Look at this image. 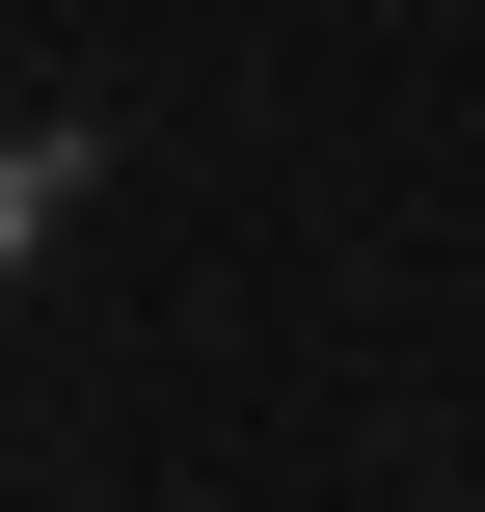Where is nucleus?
Returning <instances> with one entry per match:
<instances>
[{
  "label": "nucleus",
  "mask_w": 485,
  "mask_h": 512,
  "mask_svg": "<svg viewBox=\"0 0 485 512\" xmlns=\"http://www.w3.org/2000/svg\"><path fill=\"white\" fill-rule=\"evenodd\" d=\"M54 216H81V162H54V135H0V270H27Z\"/></svg>",
  "instance_id": "nucleus-1"
}]
</instances>
